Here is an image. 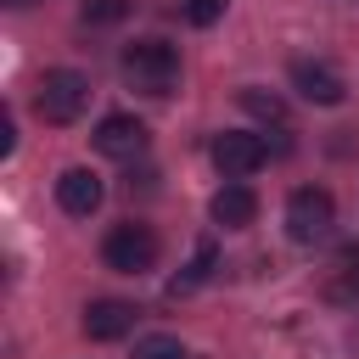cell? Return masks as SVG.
Instances as JSON below:
<instances>
[{
  "label": "cell",
  "instance_id": "cell-1",
  "mask_svg": "<svg viewBox=\"0 0 359 359\" xmlns=\"http://www.w3.org/2000/svg\"><path fill=\"white\" fill-rule=\"evenodd\" d=\"M123 79L146 95H168L180 84V50L168 39H135L123 45Z\"/></svg>",
  "mask_w": 359,
  "mask_h": 359
},
{
  "label": "cell",
  "instance_id": "cell-2",
  "mask_svg": "<svg viewBox=\"0 0 359 359\" xmlns=\"http://www.w3.org/2000/svg\"><path fill=\"white\" fill-rule=\"evenodd\" d=\"M84 107H90V79L79 73V67H50L45 79H39V90H34V112L45 118V123H79L84 118Z\"/></svg>",
  "mask_w": 359,
  "mask_h": 359
},
{
  "label": "cell",
  "instance_id": "cell-3",
  "mask_svg": "<svg viewBox=\"0 0 359 359\" xmlns=\"http://www.w3.org/2000/svg\"><path fill=\"white\" fill-rule=\"evenodd\" d=\"M331 224H337V202H331V191H320V185H297V191L286 196V236H292L297 247L325 241Z\"/></svg>",
  "mask_w": 359,
  "mask_h": 359
},
{
  "label": "cell",
  "instance_id": "cell-4",
  "mask_svg": "<svg viewBox=\"0 0 359 359\" xmlns=\"http://www.w3.org/2000/svg\"><path fill=\"white\" fill-rule=\"evenodd\" d=\"M101 258H107V269H118V275H146V269H157V230L151 224H112L107 230V241H101Z\"/></svg>",
  "mask_w": 359,
  "mask_h": 359
},
{
  "label": "cell",
  "instance_id": "cell-5",
  "mask_svg": "<svg viewBox=\"0 0 359 359\" xmlns=\"http://www.w3.org/2000/svg\"><path fill=\"white\" fill-rule=\"evenodd\" d=\"M264 163H269V140H264V135H247V129L213 135V168H219L224 180H247V174H258Z\"/></svg>",
  "mask_w": 359,
  "mask_h": 359
},
{
  "label": "cell",
  "instance_id": "cell-6",
  "mask_svg": "<svg viewBox=\"0 0 359 359\" xmlns=\"http://www.w3.org/2000/svg\"><path fill=\"white\" fill-rule=\"evenodd\" d=\"M90 140H95V151H101V157L135 163V157L146 151V140H151V135H146V123H140V118H129V112H107V118L95 123V135H90Z\"/></svg>",
  "mask_w": 359,
  "mask_h": 359
},
{
  "label": "cell",
  "instance_id": "cell-7",
  "mask_svg": "<svg viewBox=\"0 0 359 359\" xmlns=\"http://www.w3.org/2000/svg\"><path fill=\"white\" fill-rule=\"evenodd\" d=\"M292 84H297V95L309 101V107H342V95H348V84H342V73L331 67V62H292Z\"/></svg>",
  "mask_w": 359,
  "mask_h": 359
},
{
  "label": "cell",
  "instance_id": "cell-8",
  "mask_svg": "<svg viewBox=\"0 0 359 359\" xmlns=\"http://www.w3.org/2000/svg\"><path fill=\"white\" fill-rule=\"evenodd\" d=\"M101 196H107V185H101L95 168H67V174L56 180V202H62V213H73V219H90V213L101 208Z\"/></svg>",
  "mask_w": 359,
  "mask_h": 359
},
{
  "label": "cell",
  "instance_id": "cell-9",
  "mask_svg": "<svg viewBox=\"0 0 359 359\" xmlns=\"http://www.w3.org/2000/svg\"><path fill=\"white\" fill-rule=\"evenodd\" d=\"M208 213H213V224H224V230H247V224L258 219V191H252L247 180H230V185L213 191Z\"/></svg>",
  "mask_w": 359,
  "mask_h": 359
},
{
  "label": "cell",
  "instance_id": "cell-10",
  "mask_svg": "<svg viewBox=\"0 0 359 359\" xmlns=\"http://www.w3.org/2000/svg\"><path fill=\"white\" fill-rule=\"evenodd\" d=\"M129 325H135V303H123V297H95L84 309V337L90 342H118V337H129Z\"/></svg>",
  "mask_w": 359,
  "mask_h": 359
},
{
  "label": "cell",
  "instance_id": "cell-11",
  "mask_svg": "<svg viewBox=\"0 0 359 359\" xmlns=\"http://www.w3.org/2000/svg\"><path fill=\"white\" fill-rule=\"evenodd\" d=\"M325 297L331 303H359V241H342L337 247V269L325 280Z\"/></svg>",
  "mask_w": 359,
  "mask_h": 359
},
{
  "label": "cell",
  "instance_id": "cell-12",
  "mask_svg": "<svg viewBox=\"0 0 359 359\" xmlns=\"http://www.w3.org/2000/svg\"><path fill=\"white\" fill-rule=\"evenodd\" d=\"M213 264H219V252H213V241H196V252H191V264H185V275H174V280H168V292L180 297V292H191V286H202V280L213 275Z\"/></svg>",
  "mask_w": 359,
  "mask_h": 359
},
{
  "label": "cell",
  "instance_id": "cell-13",
  "mask_svg": "<svg viewBox=\"0 0 359 359\" xmlns=\"http://www.w3.org/2000/svg\"><path fill=\"white\" fill-rule=\"evenodd\" d=\"M241 107H247L258 123H286V101H280L275 90H258V84H247V90H241Z\"/></svg>",
  "mask_w": 359,
  "mask_h": 359
},
{
  "label": "cell",
  "instance_id": "cell-14",
  "mask_svg": "<svg viewBox=\"0 0 359 359\" xmlns=\"http://www.w3.org/2000/svg\"><path fill=\"white\" fill-rule=\"evenodd\" d=\"M129 11H135V0H84L79 17H84L90 28H112V22H123Z\"/></svg>",
  "mask_w": 359,
  "mask_h": 359
},
{
  "label": "cell",
  "instance_id": "cell-15",
  "mask_svg": "<svg viewBox=\"0 0 359 359\" xmlns=\"http://www.w3.org/2000/svg\"><path fill=\"white\" fill-rule=\"evenodd\" d=\"M224 6H230V0H180V17H185L191 28H213V22L224 17Z\"/></svg>",
  "mask_w": 359,
  "mask_h": 359
},
{
  "label": "cell",
  "instance_id": "cell-16",
  "mask_svg": "<svg viewBox=\"0 0 359 359\" xmlns=\"http://www.w3.org/2000/svg\"><path fill=\"white\" fill-rule=\"evenodd\" d=\"M135 359H185V348H180V337H140L135 342Z\"/></svg>",
  "mask_w": 359,
  "mask_h": 359
},
{
  "label": "cell",
  "instance_id": "cell-17",
  "mask_svg": "<svg viewBox=\"0 0 359 359\" xmlns=\"http://www.w3.org/2000/svg\"><path fill=\"white\" fill-rule=\"evenodd\" d=\"M11 146H17V123H11V112L0 118V157H11Z\"/></svg>",
  "mask_w": 359,
  "mask_h": 359
},
{
  "label": "cell",
  "instance_id": "cell-18",
  "mask_svg": "<svg viewBox=\"0 0 359 359\" xmlns=\"http://www.w3.org/2000/svg\"><path fill=\"white\" fill-rule=\"evenodd\" d=\"M6 6H34V0H6Z\"/></svg>",
  "mask_w": 359,
  "mask_h": 359
}]
</instances>
